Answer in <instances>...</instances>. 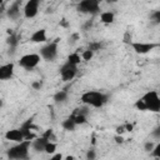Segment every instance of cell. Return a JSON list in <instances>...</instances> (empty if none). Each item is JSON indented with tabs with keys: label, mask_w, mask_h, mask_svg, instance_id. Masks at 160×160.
Segmentation results:
<instances>
[{
	"label": "cell",
	"mask_w": 160,
	"mask_h": 160,
	"mask_svg": "<svg viewBox=\"0 0 160 160\" xmlns=\"http://www.w3.org/2000/svg\"><path fill=\"white\" fill-rule=\"evenodd\" d=\"M31 86H32L34 90H40V89L42 88V82H41L40 80H38V81H34V82L31 84Z\"/></svg>",
	"instance_id": "83f0119b"
},
{
	"label": "cell",
	"mask_w": 160,
	"mask_h": 160,
	"mask_svg": "<svg viewBox=\"0 0 160 160\" xmlns=\"http://www.w3.org/2000/svg\"><path fill=\"white\" fill-rule=\"evenodd\" d=\"M39 5H40V0H28V2L24 6L25 18H28V19L35 18L39 11Z\"/></svg>",
	"instance_id": "9c48e42d"
},
{
	"label": "cell",
	"mask_w": 160,
	"mask_h": 160,
	"mask_svg": "<svg viewBox=\"0 0 160 160\" xmlns=\"http://www.w3.org/2000/svg\"><path fill=\"white\" fill-rule=\"evenodd\" d=\"M106 2H110V4H114V2H116V1H119V0H105Z\"/></svg>",
	"instance_id": "74e56055"
},
{
	"label": "cell",
	"mask_w": 160,
	"mask_h": 160,
	"mask_svg": "<svg viewBox=\"0 0 160 160\" xmlns=\"http://www.w3.org/2000/svg\"><path fill=\"white\" fill-rule=\"evenodd\" d=\"M30 145H31V140H22L20 142H18V145H15L8 150V158L18 159V160L28 159Z\"/></svg>",
	"instance_id": "7a4b0ae2"
},
{
	"label": "cell",
	"mask_w": 160,
	"mask_h": 160,
	"mask_svg": "<svg viewBox=\"0 0 160 160\" xmlns=\"http://www.w3.org/2000/svg\"><path fill=\"white\" fill-rule=\"evenodd\" d=\"M100 1L101 0H81L78 5V10L84 14L96 15L100 11Z\"/></svg>",
	"instance_id": "277c9868"
},
{
	"label": "cell",
	"mask_w": 160,
	"mask_h": 160,
	"mask_svg": "<svg viewBox=\"0 0 160 160\" xmlns=\"http://www.w3.org/2000/svg\"><path fill=\"white\" fill-rule=\"evenodd\" d=\"M75 112L82 114V115H88L89 110H88V108H78V109H75Z\"/></svg>",
	"instance_id": "f546056e"
},
{
	"label": "cell",
	"mask_w": 160,
	"mask_h": 160,
	"mask_svg": "<svg viewBox=\"0 0 160 160\" xmlns=\"http://www.w3.org/2000/svg\"><path fill=\"white\" fill-rule=\"evenodd\" d=\"M151 134H152V136H154V138H156V139H160V126H158L156 129H154Z\"/></svg>",
	"instance_id": "836d02e7"
},
{
	"label": "cell",
	"mask_w": 160,
	"mask_h": 160,
	"mask_svg": "<svg viewBox=\"0 0 160 160\" xmlns=\"http://www.w3.org/2000/svg\"><path fill=\"white\" fill-rule=\"evenodd\" d=\"M130 45L136 54H148L155 48L160 46V44H154V42H131Z\"/></svg>",
	"instance_id": "ba28073f"
},
{
	"label": "cell",
	"mask_w": 160,
	"mask_h": 160,
	"mask_svg": "<svg viewBox=\"0 0 160 160\" xmlns=\"http://www.w3.org/2000/svg\"><path fill=\"white\" fill-rule=\"evenodd\" d=\"M159 95H160V92H159Z\"/></svg>",
	"instance_id": "ab89813d"
},
{
	"label": "cell",
	"mask_w": 160,
	"mask_h": 160,
	"mask_svg": "<svg viewBox=\"0 0 160 160\" xmlns=\"http://www.w3.org/2000/svg\"><path fill=\"white\" fill-rule=\"evenodd\" d=\"M81 101L88 105V106H94V108H101L109 99V96L105 92L101 91H86L81 95Z\"/></svg>",
	"instance_id": "6da1fadb"
},
{
	"label": "cell",
	"mask_w": 160,
	"mask_h": 160,
	"mask_svg": "<svg viewBox=\"0 0 160 160\" xmlns=\"http://www.w3.org/2000/svg\"><path fill=\"white\" fill-rule=\"evenodd\" d=\"M125 129H126V131H132V125L131 124H126Z\"/></svg>",
	"instance_id": "d590c367"
},
{
	"label": "cell",
	"mask_w": 160,
	"mask_h": 160,
	"mask_svg": "<svg viewBox=\"0 0 160 160\" xmlns=\"http://www.w3.org/2000/svg\"><path fill=\"white\" fill-rule=\"evenodd\" d=\"M91 24H92L91 21H88V22L85 24V26H84V29H86V28H89V26H91Z\"/></svg>",
	"instance_id": "8d00e7d4"
},
{
	"label": "cell",
	"mask_w": 160,
	"mask_h": 160,
	"mask_svg": "<svg viewBox=\"0 0 160 160\" xmlns=\"http://www.w3.org/2000/svg\"><path fill=\"white\" fill-rule=\"evenodd\" d=\"M151 155L155 156V158H160V142H159L158 145H155L154 150L151 151Z\"/></svg>",
	"instance_id": "484cf974"
},
{
	"label": "cell",
	"mask_w": 160,
	"mask_h": 160,
	"mask_svg": "<svg viewBox=\"0 0 160 160\" xmlns=\"http://www.w3.org/2000/svg\"><path fill=\"white\" fill-rule=\"evenodd\" d=\"M70 116L74 119V121H75V124H76V125H82V124H85V122H86V115L74 112V114H72V115H70Z\"/></svg>",
	"instance_id": "d6986e66"
},
{
	"label": "cell",
	"mask_w": 160,
	"mask_h": 160,
	"mask_svg": "<svg viewBox=\"0 0 160 160\" xmlns=\"http://www.w3.org/2000/svg\"><path fill=\"white\" fill-rule=\"evenodd\" d=\"M95 158H96V152H95V150H92V149L88 150V152H86V159H88V160H94Z\"/></svg>",
	"instance_id": "d4e9b609"
},
{
	"label": "cell",
	"mask_w": 160,
	"mask_h": 160,
	"mask_svg": "<svg viewBox=\"0 0 160 160\" xmlns=\"http://www.w3.org/2000/svg\"><path fill=\"white\" fill-rule=\"evenodd\" d=\"M20 4H21V0H15V1L9 6V9L6 10V14H8V16H9L10 19L15 20V19L19 18V15H20Z\"/></svg>",
	"instance_id": "7c38bea8"
},
{
	"label": "cell",
	"mask_w": 160,
	"mask_h": 160,
	"mask_svg": "<svg viewBox=\"0 0 160 160\" xmlns=\"http://www.w3.org/2000/svg\"><path fill=\"white\" fill-rule=\"evenodd\" d=\"M154 148H155V145H154V142H152V141H146V142H145V145H144V149H145V151H148V152L152 151V150H154Z\"/></svg>",
	"instance_id": "cb8c5ba5"
},
{
	"label": "cell",
	"mask_w": 160,
	"mask_h": 160,
	"mask_svg": "<svg viewBox=\"0 0 160 160\" xmlns=\"http://www.w3.org/2000/svg\"><path fill=\"white\" fill-rule=\"evenodd\" d=\"M141 99L145 101L148 110L154 111V112H159L160 111V95H159L158 91L150 90V91L145 92Z\"/></svg>",
	"instance_id": "3957f363"
},
{
	"label": "cell",
	"mask_w": 160,
	"mask_h": 160,
	"mask_svg": "<svg viewBox=\"0 0 160 160\" xmlns=\"http://www.w3.org/2000/svg\"><path fill=\"white\" fill-rule=\"evenodd\" d=\"M100 48H101V44H100V42H91V44L89 45V49L92 50V51L100 50Z\"/></svg>",
	"instance_id": "4316f807"
},
{
	"label": "cell",
	"mask_w": 160,
	"mask_h": 160,
	"mask_svg": "<svg viewBox=\"0 0 160 160\" xmlns=\"http://www.w3.org/2000/svg\"><path fill=\"white\" fill-rule=\"evenodd\" d=\"M100 21L102 24H112L114 22V14L111 11H104L100 14Z\"/></svg>",
	"instance_id": "9a60e30c"
},
{
	"label": "cell",
	"mask_w": 160,
	"mask_h": 160,
	"mask_svg": "<svg viewBox=\"0 0 160 160\" xmlns=\"http://www.w3.org/2000/svg\"><path fill=\"white\" fill-rule=\"evenodd\" d=\"M48 139L45 136H41V138H36L34 139V141H31V146L35 151L40 152V151H45V146L48 144Z\"/></svg>",
	"instance_id": "4fadbf2b"
},
{
	"label": "cell",
	"mask_w": 160,
	"mask_h": 160,
	"mask_svg": "<svg viewBox=\"0 0 160 160\" xmlns=\"http://www.w3.org/2000/svg\"><path fill=\"white\" fill-rule=\"evenodd\" d=\"M78 72V65H74L69 61H66L61 68H60V75H61V79L64 81H70L75 78Z\"/></svg>",
	"instance_id": "52a82bcc"
},
{
	"label": "cell",
	"mask_w": 160,
	"mask_h": 160,
	"mask_svg": "<svg viewBox=\"0 0 160 160\" xmlns=\"http://www.w3.org/2000/svg\"><path fill=\"white\" fill-rule=\"evenodd\" d=\"M151 18H152V19H154L156 22H160V10H156L155 12H152Z\"/></svg>",
	"instance_id": "4dcf8cb0"
},
{
	"label": "cell",
	"mask_w": 160,
	"mask_h": 160,
	"mask_svg": "<svg viewBox=\"0 0 160 160\" xmlns=\"http://www.w3.org/2000/svg\"><path fill=\"white\" fill-rule=\"evenodd\" d=\"M19 40H20V35H18V34H10V36L8 38V40H6V42L10 45V48L11 49H15L16 46H18V44H19Z\"/></svg>",
	"instance_id": "ac0fdd59"
},
{
	"label": "cell",
	"mask_w": 160,
	"mask_h": 160,
	"mask_svg": "<svg viewBox=\"0 0 160 160\" xmlns=\"http://www.w3.org/2000/svg\"><path fill=\"white\" fill-rule=\"evenodd\" d=\"M46 40H48V36H46L45 29H39L35 32H32V35L30 36V41L32 42H45Z\"/></svg>",
	"instance_id": "5bb4252c"
},
{
	"label": "cell",
	"mask_w": 160,
	"mask_h": 160,
	"mask_svg": "<svg viewBox=\"0 0 160 160\" xmlns=\"http://www.w3.org/2000/svg\"><path fill=\"white\" fill-rule=\"evenodd\" d=\"M55 150H56V144L52 141H48V144L45 146V152L52 154V152H55Z\"/></svg>",
	"instance_id": "7402d4cb"
},
{
	"label": "cell",
	"mask_w": 160,
	"mask_h": 160,
	"mask_svg": "<svg viewBox=\"0 0 160 160\" xmlns=\"http://www.w3.org/2000/svg\"><path fill=\"white\" fill-rule=\"evenodd\" d=\"M68 61L74 65H78V64H80V55L78 52H72L68 56Z\"/></svg>",
	"instance_id": "ffe728a7"
},
{
	"label": "cell",
	"mask_w": 160,
	"mask_h": 160,
	"mask_svg": "<svg viewBox=\"0 0 160 160\" xmlns=\"http://www.w3.org/2000/svg\"><path fill=\"white\" fill-rule=\"evenodd\" d=\"M61 126H62L65 130H69V131H74V130H75V126H76V124H75L74 119H72L71 116H69L68 119H65V120L61 122Z\"/></svg>",
	"instance_id": "e0dca14e"
},
{
	"label": "cell",
	"mask_w": 160,
	"mask_h": 160,
	"mask_svg": "<svg viewBox=\"0 0 160 160\" xmlns=\"http://www.w3.org/2000/svg\"><path fill=\"white\" fill-rule=\"evenodd\" d=\"M135 108H136L138 110H140V111H145V110H148L146 104H145V101H144L142 99L136 100V102H135Z\"/></svg>",
	"instance_id": "603a6c76"
},
{
	"label": "cell",
	"mask_w": 160,
	"mask_h": 160,
	"mask_svg": "<svg viewBox=\"0 0 160 160\" xmlns=\"http://www.w3.org/2000/svg\"><path fill=\"white\" fill-rule=\"evenodd\" d=\"M41 60V55L40 54H26L24 56L20 58L19 60V65L25 68V69H34L39 65Z\"/></svg>",
	"instance_id": "8992f818"
},
{
	"label": "cell",
	"mask_w": 160,
	"mask_h": 160,
	"mask_svg": "<svg viewBox=\"0 0 160 160\" xmlns=\"http://www.w3.org/2000/svg\"><path fill=\"white\" fill-rule=\"evenodd\" d=\"M124 42H126V44H129V45L132 42V41H131V35H130L129 31H126L125 35H124Z\"/></svg>",
	"instance_id": "f1b7e54d"
},
{
	"label": "cell",
	"mask_w": 160,
	"mask_h": 160,
	"mask_svg": "<svg viewBox=\"0 0 160 160\" xmlns=\"http://www.w3.org/2000/svg\"><path fill=\"white\" fill-rule=\"evenodd\" d=\"M65 159H66V160H72V159H75V158H74V156H71V155H69V156H66Z\"/></svg>",
	"instance_id": "f35d334b"
},
{
	"label": "cell",
	"mask_w": 160,
	"mask_h": 160,
	"mask_svg": "<svg viewBox=\"0 0 160 160\" xmlns=\"http://www.w3.org/2000/svg\"><path fill=\"white\" fill-rule=\"evenodd\" d=\"M68 100V91L65 90H60L58 92H55L54 95V101L56 104H61V102H65Z\"/></svg>",
	"instance_id": "2e32d148"
},
{
	"label": "cell",
	"mask_w": 160,
	"mask_h": 160,
	"mask_svg": "<svg viewBox=\"0 0 160 160\" xmlns=\"http://www.w3.org/2000/svg\"><path fill=\"white\" fill-rule=\"evenodd\" d=\"M5 139L10 140V141L20 142V141L25 140V136H24V132L21 129H11V130H8L5 132Z\"/></svg>",
	"instance_id": "30bf717a"
},
{
	"label": "cell",
	"mask_w": 160,
	"mask_h": 160,
	"mask_svg": "<svg viewBox=\"0 0 160 160\" xmlns=\"http://www.w3.org/2000/svg\"><path fill=\"white\" fill-rule=\"evenodd\" d=\"M114 139H115V142H116V144H122L124 140H125V139L122 138V135H120V134H116Z\"/></svg>",
	"instance_id": "1f68e13d"
},
{
	"label": "cell",
	"mask_w": 160,
	"mask_h": 160,
	"mask_svg": "<svg viewBox=\"0 0 160 160\" xmlns=\"http://www.w3.org/2000/svg\"><path fill=\"white\" fill-rule=\"evenodd\" d=\"M92 56H94V51H92V50H90V49L84 50V51H82V54H81V59H82V60H85V61L91 60V59H92Z\"/></svg>",
	"instance_id": "44dd1931"
},
{
	"label": "cell",
	"mask_w": 160,
	"mask_h": 160,
	"mask_svg": "<svg viewBox=\"0 0 160 160\" xmlns=\"http://www.w3.org/2000/svg\"><path fill=\"white\" fill-rule=\"evenodd\" d=\"M58 40L59 39H56L52 42H49L48 45H45V46H42L40 49V55H41V58L44 60L52 61L58 56Z\"/></svg>",
	"instance_id": "5b68a950"
},
{
	"label": "cell",
	"mask_w": 160,
	"mask_h": 160,
	"mask_svg": "<svg viewBox=\"0 0 160 160\" xmlns=\"http://www.w3.org/2000/svg\"><path fill=\"white\" fill-rule=\"evenodd\" d=\"M14 75V64L9 62L0 66V79L1 80H9Z\"/></svg>",
	"instance_id": "8fae6325"
},
{
	"label": "cell",
	"mask_w": 160,
	"mask_h": 160,
	"mask_svg": "<svg viewBox=\"0 0 160 160\" xmlns=\"http://www.w3.org/2000/svg\"><path fill=\"white\" fill-rule=\"evenodd\" d=\"M115 130H116V134H120V135H122V134L126 131V129H125V125H120V126H118Z\"/></svg>",
	"instance_id": "d6a6232c"
},
{
	"label": "cell",
	"mask_w": 160,
	"mask_h": 160,
	"mask_svg": "<svg viewBox=\"0 0 160 160\" xmlns=\"http://www.w3.org/2000/svg\"><path fill=\"white\" fill-rule=\"evenodd\" d=\"M51 159H52V160H58V159L61 160V159H62V155H61V154H55V155L51 156Z\"/></svg>",
	"instance_id": "e575fe53"
}]
</instances>
